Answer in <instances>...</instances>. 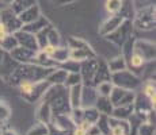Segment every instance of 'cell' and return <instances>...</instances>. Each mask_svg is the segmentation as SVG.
<instances>
[{"mask_svg": "<svg viewBox=\"0 0 156 135\" xmlns=\"http://www.w3.org/2000/svg\"><path fill=\"white\" fill-rule=\"evenodd\" d=\"M132 64H133L134 66H140V65L143 64V59H141V57H139V56H134V57H133V61H132Z\"/></svg>", "mask_w": 156, "mask_h": 135, "instance_id": "2", "label": "cell"}, {"mask_svg": "<svg viewBox=\"0 0 156 135\" xmlns=\"http://www.w3.org/2000/svg\"><path fill=\"white\" fill-rule=\"evenodd\" d=\"M84 127H80L79 130H76V133H75V135H84Z\"/></svg>", "mask_w": 156, "mask_h": 135, "instance_id": "3", "label": "cell"}, {"mask_svg": "<svg viewBox=\"0 0 156 135\" xmlns=\"http://www.w3.org/2000/svg\"><path fill=\"white\" fill-rule=\"evenodd\" d=\"M22 88H25L26 91H30V85H29V84H25V85H22Z\"/></svg>", "mask_w": 156, "mask_h": 135, "instance_id": "4", "label": "cell"}, {"mask_svg": "<svg viewBox=\"0 0 156 135\" xmlns=\"http://www.w3.org/2000/svg\"><path fill=\"white\" fill-rule=\"evenodd\" d=\"M106 8L110 12H115V11H118L121 8V0H107Z\"/></svg>", "mask_w": 156, "mask_h": 135, "instance_id": "1", "label": "cell"}]
</instances>
